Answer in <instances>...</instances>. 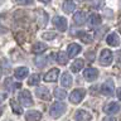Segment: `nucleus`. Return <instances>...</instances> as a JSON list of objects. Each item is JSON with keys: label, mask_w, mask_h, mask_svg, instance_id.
I'll list each match as a JSON object with an SVG mask.
<instances>
[{"label": "nucleus", "mask_w": 121, "mask_h": 121, "mask_svg": "<svg viewBox=\"0 0 121 121\" xmlns=\"http://www.w3.org/2000/svg\"><path fill=\"white\" fill-rule=\"evenodd\" d=\"M66 110H67V106L64 102L57 101L51 106V108H49V115L52 117H54V119H58V117H60L64 112H66Z\"/></svg>", "instance_id": "nucleus-1"}, {"label": "nucleus", "mask_w": 121, "mask_h": 121, "mask_svg": "<svg viewBox=\"0 0 121 121\" xmlns=\"http://www.w3.org/2000/svg\"><path fill=\"white\" fill-rule=\"evenodd\" d=\"M112 60H113L112 52L110 51V49H104V51L101 52V54H100V64L101 66L107 67L112 63Z\"/></svg>", "instance_id": "nucleus-2"}, {"label": "nucleus", "mask_w": 121, "mask_h": 121, "mask_svg": "<svg viewBox=\"0 0 121 121\" xmlns=\"http://www.w3.org/2000/svg\"><path fill=\"white\" fill-rule=\"evenodd\" d=\"M19 104H22L23 106H32L34 102H33V98H32V95H30L29 91H26V90H23L20 93H19Z\"/></svg>", "instance_id": "nucleus-3"}, {"label": "nucleus", "mask_w": 121, "mask_h": 121, "mask_svg": "<svg viewBox=\"0 0 121 121\" xmlns=\"http://www.w3.org/2000/svg\"><path fill=\"white\" fill-rule=\"evenodd\" d=\"M86 96V90H83V88H77V90H74L73 92H72L69 95V101L72 102V104H79L82 100H83V97Z\"/></svg>", "instance_id": "nucleus-4"}, {"label": "nucleus", "mask_w": 121, "mask_h": 121, "mask_svg": "<svg viewBox=\"0 0 121 121\" xmlns=\"http://www.w3.org/2000/svg\"><path fill=\"white\" fill-rule=\"evenodd\" d=\"M113 90H115V86H113V82L111 79H107V81L104 82L101 86V93L105 95V96H112Z\"/></svg>", "instance_id": "nucleus-5"}, {"label": "nucleus", "mask_w": 121, "mask_h": 121, "mask_svg": "<svg viewBox=\"0 0 121 121\" xmlns=\"http://www.w3.org/2000/svg\"><path fill=\"white\" fill-rule=\"evenodd\" d=\"M53 24H54V26L58 30H60V32H66L67 29V20L66 18L63 17H59V15H56L54 18H53Z\"/></svg>", "instance_id": "nucleus-6"}, {"label": "nucleus", "mask_w": 121, "mask_h": 121, "mask_svg": "<svg viewBox=\"0 0 121 121\" xmlns=\"http://www.w3.org/2000/svg\"><path fill=\"white\" fill-rule=\"evenodd\" d=\"M120 111V105L117 102H108L104 106V112L108 113V115H113Z\"/></svg>", "instance_id": "nucleus-7"}, {"label": "nucleus", "mask_w": 121, "mask_h": 121, "mask_svg": "<svg viewBox=\"0 0 121 121\" xmlns=\"http://www.w3.org/2000/svg\"><path fill=\"white\" fill-rule=\"evenodd\" d=\"M58 76H59L58 68H52L51 71L44 74V81L45 82H56L57 79H58Z\"/></svg>", "instance_id": "nucleus-8"}, {"label": "nucleus", "mask_w": 121, "mask_h": 121, "mask_svg": "<svg viewBox=\"0 0 121 121\" xmlns=\"http://www.w3.org/2000/svg\"><path fill=\"white\" fill-rule=\"evenodd\" d=\"M91 119H92L91 113L88 111H86V110H78V111L76 112V115H74L76 121H90Z\"/></svg>", "instance_id": "nucleus-9"}, {"label": "nucleus", "mask_w": 121, "mask_h": 121, "mask_svg": "<svg viewBox=\"0 0 121 121\" xmlns=\"http://www.w3.org/2000/svg\"><path fill=\"white\" fill-rule=\"evenodd\" d=\"M83 76H85V78L87 79V81H95L97 77H98V71L96 69V68H87V69H85V72H83Z\"/></svg>", "instance_id": "nucleus-10"}, {"label": "nucleus", "mask_w": 121, "mask_h": 121, "mask_svg": "<svg viewBox=\"0 0 121 121\" xmlns=\"http://www.w3.org/2000/svg\"><path fill=\"white\" fill-rule=\"evenodd\" d=\"M42 119V113L37 110H30L25 113V120L26 121H39Z\"/></svg>", "instance_id": "nucleus-11"}, {"label": "nucleus", "mask_w": 121, "mask_h": 121, "mask_svg": "<svg viewBox=\"0 0 121 121\" xmlns=\"http://www.w3.org/2000/svg\"><path fill=\"white\" fill-rule=\"evenodd\" d=\"M72 83H73V78L69 72H64V73L60 76V85L63 87H71Z\"/></svg>", "instance_id": "nucleus-12"}, {"label": "nucleus", "mask_w": 121, "mask_h": 121, "mask_svg": "<svg viewBox=\"0 0 121 121\" xmlns=\"http://www.w3.org/2000/svg\"><path fill=\"white\" fill-rule=\"evenodd\" d=\"M106 42H107V44L111 45V47H119L120 45V38L116 33L108 34L107 38H106Z\"/></svg>", "instance_id": "nucleus-13"}, {"label": "nucleus", "mask_w": 121, "mask_h": 121, "mask_svg": "<svg viewBox=\"0 0 121 121\" xmlns=\"http://www.w3.org/2000/svg\"><path fill=\"white\" fill-rule=\"evenodd\" d=\"M81 51H82V49H81V47H79L78 44L72 43V44L68 45V48H67V54H68V57L73 58V57H76Z\"/></svg>", "instance_id": "nucleus-14"}, {"label": "nucleus", "mask_w": 121, "mask_h": 121, "mask_svg": "<svg viewBox=\"0 0 121 121\" xmlns=\"http://www.w3.org/2000/svg\"><path fill=\"white\" fill-rule=\"evenodd\" d=\"M28 73H29V71L26 67H18L17 69L14 71V76H15V78H18V79H24L26 76H28Z\"/></svg>", "instance_id": "nucleus-15"}, {"label": "nucleus", "mask_w": 121, "mask_h": 121, "mask_svg": "<svg viewBox=\"0 0 121 121\" xmlns=\"http://www.w3.org/2000/svg\"><path fill=\"white\" fill-rule=\"evenodd\" d=\"M35 95L39 98H42V100H48L49 98V90L47 88V87H38V88L35 90Z\"/></svg>", "instance_id": "nucleus-16"}, {"label": "nucleus", "mask_w": 121, "mask_h": 121, "mask_svg": "<svg viewBox=\"0 0 121 121\" xmlns=\"http://www.w3.org/2000/svg\"><path fill=\"white\" fill-rule=\"evenodd\" d=\"M73 20L77 25H83L86 23V13L85 11H77L73 17Z\"/></svg>", "instance_id": "nucleus-17"}, {"label": "nucleus", "mask_w": 121, "mask_h": 121, "mask_svg": "<svg viewBox=\"0 0 121 121\" xmlns=\"http://www.w3.org/2000/svg\"><path fill=\"white\" fill-rule=\"evenodd\" d=\"M62 8H63V11H64V13L69 14V13H72V11L76 9V4H74L73 0H64Z\"/></svg>", "instance_id": "nucleus-18"}, {"label": "nucleus", "mask_w": 121, "mask_h": 121, "mask_svg": "<svg viewBox=\"0 0 121 121\" xmlns=\"http://www.w3.org/2000/svg\"><path fill=\"white\" fill-rule=\"evenodd\" d=\"M83 66H85V60L83 59H76L74 62L71 64V71L74 72V73H77V72H79L83 68Z\"/></svg>", "instance_id": "nucleus-19"}, {"label": "nucleus", "mask_w": 121, "mask_h": 121, "mask_svg": "<svg viewBox=\"0 0 121 121\" xmlns=\"http://www.w3.org/2000/svg\"><path fill=\"white\" fill-rule=\"evenodd\" d=\"M88 23L90 26H97L101 24V17L98 14H91L88 18Z\"/></svg>", "instance_id": "nucleus-20"}, {"label": "nucleus", "mask_w": 121, "mask_h": 121, "mask_svg": "<svg viewBox=\"0 0 121 121\" xmlns=\"http://www.w3.org/2000/svg\"><path fill=\"white\" fill-rule=\"evenodd\" d=\"M4 85H5V88L8 91H14L15 88H19V87H20V83H14V81L11 78H6L5 82H4Z\"/></svg>", "instance_id": "nucleus-21"}, {"label": "nucleus", "mask_w": 121, "mask_h": 121, "mask_svg": "<svg viewBox=\"0 0 121 121\" xmlns=\"http://www.w3.org/2000/svg\"><path fill=\"white\" fill-rule=\"evenodd\" d=\"M77 37L78 38H81V40H83L85 43H91L92 42V35H91L90 33H87V32H85V30H81V32H78L77 33Z\"/></svg>", "instance_id": "nucleus-22"}, {"label": "nucleus", "mask_w": 121, "mask_h": 121, "mask_svg": "<svg viewBox=\"0 0 121 121\" xmlns=\"http://www.w3.org/2000/svg\"><path fill=\"white\" fill-rule=\"evenodd\" d=\"M45 49H47V45L44 43H40V42H38L33 45V52L37 53V54H40V53H43Z\"/></svg>", "instance_id": "nucleus-23"}, {"label": "nucleus", "mask_w": 121, "mask_h": 121, "mask_svg": "<svg viewBox=\"0 0 121 121\" xmlns=\"http://www.w3.org/2000/svg\"><path fill=\"white\" fill-rule=\"evenodd\" d=\"M67 60H68V54H66L64 52H59L57 54V62L59 64H67Z\"/></svg>", "instance_id": "nucleus-24"}, {"label": "nucleus", "mask_w": 121, "mask_h": 121, "mask_svg": "<svg viewBox=\"0 0 121 121\" xmlns=\"http://www.w3.org/2000/svg\"><path fill=\"white\" fill-rule=\"evenodd\" d=\"M39 81H40V76L39 74H32L29 77V79H28V85L29 86H35V85H38L39 83Z\"/></svg>", "instance_id": "nucleus-25"}, {"label": "nucleus", "mask_w": 121, "mask_h": 121, "mask_svg": "<svg viewBox=\"0 0 121 121\" xmlns=\"http://www.w3.org/2000/svg\"><path fill=\"white\" fill-rule=\"evenodd\" d=\"M47 58L45 57H38V58H35L34 59V63H35V66L38 67V68H43L45 64H47Z\"/></svg>", "instance_id": "nucleus-26"}, {"label": "nucleus", "mask_w": 121, "mask_h": 121, "mask_svg": "<svg viewBox=\"0 0 121 121\" xmlns=\"http://www.w3.org/2000/svg\"><path fill=\"white\" fill-rule=\"evenodd\" d=\"M10 106H11V108H13V111L15 113H18V115H20V113H23V110L20 107V104H17L14 100H10Z\"/></svg>", "instance_id": "nucleus-27"}, {"label": "nucleus", "mask_w": 121, "mask_h": 121, "mask_svg": "<svg viewBox=\"0 0 121 121\" xmlns=\"http://www.w3.org/2000/svg\"><path fill=\"white\" fill-rule=\"evenodd\" d=\"M67 96V93H66V91L62 90V88H56L54 90V97L56 98H58V100H63V98H66Z\"/></svg>", "instance_id": "nucleus-28"}, {"label": "nucleus", "mask_w": 121, "mask_h": 121, "mask_svg": "<svg viewBox=\"0 0 121 121\" xmlns=\"http://www.w3.org/2000/svg\"><path fill=\"white\" fill-rule=\"evenodd\" d=\"M104 5H105V0H92L91 1V6L93 9H101Z\"/></svg>", "instance_id": "nucleus-29"}, {"label": "nucleus", "mask_w": 121, "mask_h": 121, "mask_svg": "<svg viewBox=\"0 0 121 121\" xmlns=\"http://www.w3.org/2000/svg\"><path fill=\"white\" fill-rule=\"evenodd\" d=\"M0 67H1V71L4 72V73H6V72H9L10 64L8 63L6 59H1V62H0Z\"/></svg>", "instance_id": "nucleus-30"}, {"label": "nucleus", "mask_w": 121, "mask_h": 121, "mask_svg": "<svg viewBox=\"0 0 121 121\" xmlns=\"http://www.w3.org/2000/svg\"><path fill=\"white\" fill-rule=\"evenodd\" d=\"M56 35H57L56 33H44L42 35V38L43 39H53V38H56Z\"/></svg>", "instance_id": "nucleus-31"}, {"label": "nucleus", "mask_w": 121, "mask_h": 121, "mask_svg": "<svg viewBox=\"0 0 121 121\" xmlns=\"http://www.w3.org/2000/svg\"><path fill=\"white\" fill-rule=\"evenodd\" d=\"M19 4H22V5H30V4H33V0H17Z\"/></svg>", "instance_id": "nucleus-32"}, {"label": "nucleus", "mask_w": 121, "mask_h": 121, "mask_svg": "<svg viewBox=\"0 0 121 121\" xmlns=\"http://www.w3.org/2000/svg\"><path fill=\"white\" fill-rule=\"evenodd\" d=\"M86 57H87V58H91V60H93V59H95V53H93V52H91V53L87 52V53H86Z\"/></svg>", "instance_id": "nucleus-33"}, {"label": "nucleus", "mask_w": 121, "mask_h": 121, "mask_svg": "<svg viewBox=\"0 0 121 121\" xmlns=\"http://www.w3.org/2000/svg\"><path fill=\"white\" fill-rule=\"evenodd\" d=\"M102 121H116V120H115V117H111V116H107V117H105V119H104V120H102Z\"/></svg>", "instance_id": "nucleus-34"}, {"label": "nucleus", "mask_w": 121, "mask_h": 121, "mask_svg": "<svg viewBox=\"0 0 121 121\" xmlns=\"http://www.w3.org/2000/svg\"><path fill=\"white\" fill-rule=\"evenodd\" d=\"M117 97H119V100L121 101V87H120V88H117Z\"/></svg>", "instance_id": "nucleus-35"}, {"label": "nucleus", "mask_w": 121, "mask_h": 121, "mask_svg": "<svg viewBox=\"0 0 121 121\" xmlns=\"http://www.w3.org/2000/svg\"><path fill=\"white\" fill-rule=\"evenodd\" d=\"M40 1H42V3H45V4H47V3H49V1H51V0H40Z\"/></svg>", "instance_id": "nucleus-36"}, {"label": "nucleus", "mask_w": 121, "mask_h": 121, "mask_svg": "<svg viewBox=\"0 0 121 121\" xmlns=\"http://www.w3.org/2000/svg\"><path fill=\"white\" fill-rule=\"evenodd\" d=\"M3 1H4V0H0V4H1V3H3Z\"/></svg>", "instance_id": "nucleus-37"}, {"label": "nucleus", "mask_w": 121, "mask_h": 121, "mask_svg": "<svg viewBox=\"0 0 121 121\" xmlns=\"http://www.w3.org/2000/svg\"><path fill=\"white\" fill-rule=\"evenodd\" d=\"M79 1H85V0H79Z\"/></svg>", "instance_id": "nucleus-38"}, {"label": "nucleus", "mask_w": 121, "mask_h": 121, "mask_svg": "<svg viewBox=\"0 0 121 121\" xmlns=\"http://www.w3.org/2000/svg\"><path fill=\"white\" fill-rule=\"evenodd\" d=\"M120 32H121V26H120Z\"/></svg>", "instance_id": "nucleus-39"}]
</instances>
